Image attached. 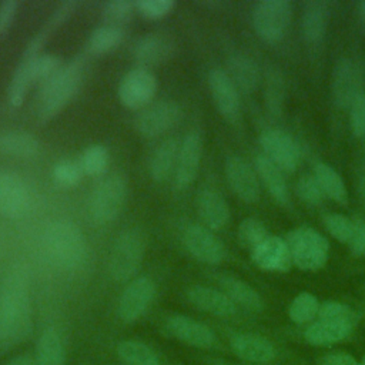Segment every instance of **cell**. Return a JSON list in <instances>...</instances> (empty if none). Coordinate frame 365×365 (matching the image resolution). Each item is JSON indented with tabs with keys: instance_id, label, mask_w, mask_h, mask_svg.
<instances>
[{
	"instance_id": "1",
	"label": "cell",
	"mask_w": 365,
	"mask_h": 365,
	"mask_svg": "<svg viewBox=\"0 0 365 365\" xmlns=\"http://www.w3.org/2000/svg\"><path fill=\"white\" fill-rule=\"evenodd\" d=\"M33 331L27 272L16 267L0 289V355L26 341Z\"/></svg>"
},
{
	"instance_id": "2",
	"label": "cell",
	"mask_w": 365,
	"mask_h": 365,
	"mask_svg": "<svg viewBox=\"0 0 365 365\" xmlns=\"http://www.w3.org/2000/svg\"><path fill=\"white\" fill-rule=\"evenodd\" d=\"M84 58L76 57L64 63L41 84L37 117L40 123L54 118L77 94L83 84Z\"/></svg>"
},
{
	"instance_id": "3",
	"label": "cell",
	"mask_w": 365,
	"mask_h": 365,
	"mask_svg": "<svg viewBox=\"0 0 365 365\" xmlns=\"http://www.w3.org/2000/svg\"><path fill=\"white\" fill-rule=\"evenodd\" d=\"M43 247L61 268L76 269L87 257V241L77 224L70 220H54L48 222L41 235Z\"/></svg>"
},
{
	"instance_id": "4",
	"label": "cell",
	"mask_w": 365,
	"mask_h": 365,
	"mask_svg": "<svg viewBox=\"0 0 365 365\" xmlns=\"http://www.w3.org/2000/svg\"><path fill=\"white\" fill-rule=\"evenodd\" d=\"M285 241L289 248L292 265L302 271H318L329 258L328 240L312 227H297L291 230Z\"/></svg>"
},
{
	"instance_id": "5",
	"label": "cell",
	"mask_w": 365,
	"mask_h": 365,
	"mask_svg": "<svg viewBox=\"0 0 365 365\" xmlns=\"http://www.w3.org/2000/svg\"><path fill=\"white\" fill-rule=\"evenodd\" d=\"M144 251L145 240L138 228L121 231L113 244L108 258V269L113 279L125 282L135 278L144 259Z\"/></svg>"
},
{
	"instance_id": "6",
	"label": "cell",
	"mask_w": 365,
	"mask_h": 365,
	"mask_svg": "<svg viewBox=\"0 0 365 365\" xmlns=\"http://www.w3.org/2000/svg\"><path fill=\"white\" fill-rule=\"evenodd\" d=\"M292 19V4L288 0H261L251 13V23L259 40L268 44L281 41Z\"/></svg>"
},
{
	"instance_id": "7",
	"label": "cell",
	"mask_w": 365,
	"mask_h": 365,
	"mask_svg": "<svg viewBox=\"0 0 365 365\" xmlns=\"http://www.w3.org/2000/svg\"><path fill=\"white\" fill-rule=\"evenodd\" d=\"M127 200V181L120 174L106 177L91 192L88 210L94 222L107 224L114 221Z\"/></svg>"
},
{
	"instance_id": "8",
	"label": "cell",
	"mask_w": 365,
	"mask_h": 365,
	"mask_svg": "<svg viewBox=\"0 0 365 365\" xmlns=\"http://www.w3.org/2000/svg\"><path fill=\"white\" fill-rule=\"evenodd\" d=\"M182 117V110L177 101L161 100L145 106L137 114L134 127L145 138H154L174 128Z\"/></svg>"
},
{
	"instance_id": "9",
	"label": "cell",
	"mask_w": 365,
	"mask_h": 365,
	"mask_svg": "<svg viewBox=\"0 0 365 365\" xmlns=\"http://www.w3.org/2000/svg\"><path fill=\"white\" fill-rule=\"evenodd\" d=\"M157 91V77L155 74L143 67L131 68L124 74L118 84L117 96L120 103L130 108H144L154 98Z\"/></svg>"
},
{
	"instance_id": "10",
	"label": "cell",
	"mask_w": 365,
	"mask_h": 365,
	"mask_svg": "<svg viewBox=\"0 0 365 365\" xmlns=\"http://www.w3.org/2000/svg\"><path fill=\"white\" fill-rule=\"evenodd\" d=\"M259 145L262 153L284 173H294L298 168L301 153L299 147L284 130L267 128L259 134Z\"/></svg>"
},
{
	"instance_id": "11",
	"label": "cell",
	"mask_w": 365,
	"mask_h": 365,
	"mask_svg": "<svg viewBox=\"0 0 365 365\" xmlns=\"http://www.w3.org/2000/svg\"><path fill=\"white\" fill-rule=\"evenodd\" d=\"M155 297V282L147 277L140 275L128 281L118 299V317L130 324L141 318Z\"/></svg>"
},
{
	"instance_id": "12",
	"label": "cell",
	"mask_w": 365,
	"mask_h": 365,
	"mask_svg": "<svg viewBox=\"0 0 365 365\" xmlns=\"http://www.w3.org/2000/svg\"><path fill=\"white\" fill-rule=\"evenodd\" d=\"M204 141L197 130L188 131L180 143L177 164L174 170V185L177 190L188 188L198 175L202 158Z\"/></svg>"
},
{
	"instance_id": "13",
	"label": "cell",
	"mask_w": 365,
	"mask_h": 365,
	"mask_svg": "<svg viewBox=\"0 0 365 365\" xmlns=\"http://www.w3.org/2000/svg\"><path fill=\"white\" fill-rule=\"evenodd\" d=\"M225 178L232 192L244 202H257L261 197V182L255 173L242 157L230 155L224 165Z\"/></svg>"
},
{
	"instance_id": "14",
	"label": "cell",
	"mask_w": 365,
	"mask_h": 365,
	"mask_svg": "<svg viewBox=\"0 0 365 365\" xmlns=\"http://www.w3.org/2000/svg\"><path fill=\"white\" fill-rule=\"evenodd\" d=\"M182 244L185 250L197 261L217 265L225 258V248L222 242L204 225L191 224L182 232Z\"/></svg>"
},
{
	"instance_id": "15",
	"label": "cell",
	"mask_w": 365,
	"mask_h": 365,
	"mask_svg": "<svg viewBox=\"0 0 365 365\" xmlns=\"http://www.w3.org/2000/svg\"><path fill=\"white\" fill-rule=\"evenodd\" d=\"M361 91V71L356 63L349 57H341L335 63L331 76V94L335 106L349 108Z\"/></svg>"
},
{
	"instance_id": "16",
	"label": "cell",
	"mask_w": 365,
	"mask_h": 365,
	"mask_svg": "<svg viewBox=\"0 0 365 365\" xmlns=\"http://www.w3.org/2000/svg\"><path fill=\"white\" fill-rule=\"evenodd\" d=\"M208 87L214 106L221 117L230 123H235L241 111L240 91L225 70L218 67L211 68L208 73Z\"/></svg>"
},
{
	"instance_id": "17",
	"label": "cell",
	"mask_w": 365,
	"mask_h": 365,
	"mask_svg": "<svg viewBox=\"0 0 365 365\" xmlns=\"http://www.w3.org/2000/svg\"><path fill=\"white\" fill-rule=\"evenodd\" d=\"M165 329L173 338L190 346L210 349L217 344V336L210 327L182 314L168 317L165 321Z\"/></svg>"
},
{
	"instance_id": "18",
	"label": "cell",
	"mask_w": 365,
	"mask_h": 365,
	"mask_svg": "<svg viewBox=\"0 0 365 365\" xmlns=\"http://www.w3.org/2000/svg\"><path fill=\"white\" fill-rule=\"evenodd\" d=\"M30 208V192L26 182L13 173H0V215L23 218Z\"/></svg>"
},
{
	"instance_id": "19",
	"label": "cell",
	"mask_w": 365,
	"mask_h": 365,
	"mask_svg": "<svg viewBox=\"0 0 365 365\" xmlns=\"http://www.w3.org/2000/svg\"><path fill=\"white\" fill-rule=\"evenodd\" d=\"M230 346L240 359L257 365L269 364L278 355L275 345L268 338L252 332H238L232 335Z\"/></svg>"
},
{
	"instance_id": "20",
	"label": "cell",
	"mask_w": 365,
	"mask_h": 365,
	"mask_svg": "<svg viewBox=\"0 0 365 365\" xmlns=\"http://www.w3.org/2000/svg\"><path fill=\"white\" fill-rule=\"evenodd\" d=\"M251 259L259 269L271 272H284L292 265L288 244L278 235H268L255 247L251 251Z\"/></svg>"
},
{
	"instance_id": "21",
	"label": "cell",
	"mask_w": 365,
	"mask_h": 365,
	"mask_svg": "<svg viewBox=\"0 0 365 365\" xmlns=\"http://www.w3.org/2000/svg\"><path fill=\"white\" fill-rule=\"evenodd\" d=\"M173 53L174 43L168 37L158 33H150L140 37L133 47V56L138 67L148 70L167 61Z\"/></svg>"
},
{
	"instance_id": "22",
	"label": "cell",
	"mask_w": 365,
	"mask_h": 365,
	"mask_svg": "<svg viewBox=\"0 0 365 365\" xmlns=\"http://www.w3.org/2000/svg\"><path fill=\"white\" fill-rule=\"evenodd\" d=\"M198 215L208 230H221L230 221V205L215 188H202L197 195Z\"/></svg>"
},
{
	"instance_id": "23",
	"label": "cell",
	"mask_w": 365,
	"mask_h": 365,
	"mask_svg": "<svg viewBox=\"0 0 365 365\" xmlns=\"http://www.w3.org/2000/svg\"><path fill=\"white\" fill-rule=\"evenodd\" d=\"M187 299L197 309L214 317L228 318L237 314V305L220 289L194 285L187 291Z\"/></svg>"
},
{
	"instance_id": "24",
	"label": "cell",
	"mask_w": 365,
	"mask_h": 365,
	"mask_svg": "<svg viewBox=\"0 0 365 365\" xmlns=\"http://www.w3.org/2000/svg\"><path fill=\"white\" fill-rule=\"evenodd\" d=\"M329 20L328 4L322 0L305 1L301 13V33L307 44L318 46L327 34Z\"/></svg>"
},
{
	"instance_id": "25",
	"label": "cell",
	"mask_w": 365,
	"mask_h": 365,
	"mask_svg": "<svg viewBox=\"0 0 365 365\" xmlns=\"http://www.w3.org/2000/svg\"><path fill=\"white\" fill-rule=\"evenodd\" d=\"M225 73L235 84L240 93L251 94L261 83V71L258 64L244 53H232L227 58Z\"/></svg>"
},
{
	"instance_id": "26",
	"label": "cell",
	"mask_w": 365,
	"mask_h": 365,
	"mask_svg": "<svg viewBox=\"0 0 365 365\" xmlns=\"http://www.w3.org/2000/svg\"><path fill=\"white\" fill-rule=\"evenodd\" d=\"M78 1L77 0H67L60 3L53 13L50 14V17L46 20L44 26L30 38V41L26 44L24 51L21 54L23 58H34L38 54H41V48L44 47V44L47 43L48 37L76 11V9L78 7Z\"/></svg>"
},
{
	"instance_id": "27",
	"label": "cell",
	"mask_w": 365,
	"mask_h": 365,
	"mask_svg": "<svg viewBox=\"0 0 365 365\" xmlns=\"http://www.w3.org/2000/svg\"><path fill=\"white\" fill-rule=\"evenodd\" d=\"M352 328L354 321L317 319L304 331V339L314 346H328L348 338Z\"/></svg>"
},
{
	"instance_id": "28",
	"label": "cell",
	"mask_w": 365,
	"mask_h": 365,
	"mask_svg": "<svg viewBox=\"0 0 365 365\" xmlns=\"http://www.w3.org/2000/svg\"><path fill=\"white\" fill-rule=\"evenodd\" d=\"M221 291L237 305L247 311L261 312L264 309V301L261 295L244 279L234 275L222 274L218 277Z\"/></svg>"
},
{
	"instance_id": "29",
	"label": "cell",
	"mask_w": 365,
	"mask_h": 365,
	"mask_svg": "<svg viewBox=\"0 0 365 365\" xmlns=\"http://www.w3.org/2000/svg\"><path fill=\"white\" fill-rule=\"evenodd\" d=\"M255 173L259 182L267 188L268 194L281 205L289 204V191L285 181L284 171H281L274 163H271L264 154H258L254 161Z\"/></svg>"
},
{
	"instance_id": "30",
	"label": "cell",
	"mask_w": 365,
	"mask_h": 365,
	"mask_svg": "<svg viewBox=\"0 0 365 365\" xmlns=\"http://www.w3.org/2000/svg\"><path fill=\"white\" fill-rule=\"evenodd\" d=\"M180 143L175 138H165L153 151L148 161V173L153 181L163 182L174 174Z\"/></svg>"
},
{
	"instance_id": "31",
	"label": "cell",
	"mask_w": 365,
	"mask_h": 365,
	"mask_svg": "<svg viewBox=\"0 0 365 365\" xmlns=\"http://www.w3.org/2000/svg\"><path fill=\"white\" fill-rule=\"evenodd\" d=\"M315 180L318 181L325 198H331L332 201L346 205L349 201L348 188L345 185L344 178L339 175V173L331 167L327 163H317L314 165V174Z\"/></svg>"
},
{
	"instance_id": "32",
	"label": "cell",
	"mask_w": 365,
	"mask_h": 365,
	"mask_svg": "<svg viewBox=\"0 0 365 365\" xmlns=\"http://www.w3.org/2000/svg\"><path fill=\"white\" fill-rule=\"evenodd\" d=\"M40 151L38 140L26 131H6L0 134V153L17 157L31 158Z\"/></svg>"
},
{
	"instance_id": "33",
	"label": "cell",
	"mask_w": 365,
	"mask_h": 365,
	"mask_svg": "<svg viewBox=\"0 0 365 365\" xmlns=\"http://www.w3.org/2000/svg\"><path fill=\"white\" fill-rule=\"evenodd\" d=\"M66 352L60 334L47 328L36 342V365H64Z\"/></svg>"
},
{
	"instance_id": "34",
	"label": "cell",
	"mask_w": 365,
	"mask_h": 365,
	"mask_svg": "<svg viewBox=\"0 0 365 365\" xmlns=\"http://www.w3.org/2000/svg\"><path fill=\"white\" fill-rule=\"evenodd\" d=\"M285 78L278 68H269L265 76L264 101L268 113L274 117H279L285 104Z\"/></svg>"
},
{
	"instance_id": "35",
	"label": "cell",
	"mask_w": 365,
	"mask_h": 365,
	"mask_svg": "<svg viewBox=\"0 0 365 365\" xmlns=\"http://www.w3.org/2000/svg\"><path fill=\"white\" fill-rule=\"evenodd\" d=\"M125 37V31L121 27L103 24L96 27L88 37L87 47L93 54H106L117 48Z\"/></svg>"
},
{
	"instance_id": "36",
	"label": "cell",
	"mask_w": 365,
	"mask_h": 365,
	"mask_svg": "<svg viewBox=\"0 0 365 365\" xmlns=\"http://www.w3.org/2000/svg\"><path fill=\"white\" fill-rule=\"evenodd\" d=\"M117 354L127 365H160L157 354L144 342L124 339L117 345Z\"/></svg>"
},
{
	"instance_id": "37",
	"label": "cell",
	"mask_w": 365,
	"mask_h": 365,
	"mask_svg": "<svg viewBox=\"0 0 365 365\" xmlns=\"http://www.w3.org/2000/svg\"><path fill=\"white\" fill-rule=\"evenodd\" d=\"M319 311V301L311 292H299L288 308L289 319L295 324H309L317 319Z\"/></svg>"
},
{
	"instance_id": "38",
	"label": "cell",
	"mask_w": 365,
	"mask_h": 365,
	"mask_svg": "<svg viewBox=\"0 0 365 365\" xmlns=\"http://www.w3.org/2000/svg\"><path fill=\"white\" fill-rule=\"evenodd\" d=\"M31 84H33V81L30 77L27 61L20 60V63L17 64V67L11 76V80H10V84L7 88L9 104L16 108L20 107L24 103V98H26L27 91Z\"/></svg>"
},
{
	"instance_id": "39",
	"label": "cell",
	"mask_w": 365,
	"mask_h": 365,
	"mask_svg": "<svg viewBox=\"0 0 365 365\" xmlns=\"http://www.w3.org/2000/svg\"><path fill=\"white\" fill-rule=\"evenodd\" d=\"M21 60L27 61L30 77L33 83L41 81V84L48 80L61 66L63 61L58 56L50 54V53H41L34 58H23Z\"/></svg>"
},
{
	"instance_id": "40",
	"label": "cell",
	"mask_w": 365,
	"mask_h": 365,
	"mask_svg": "<svg viewBox=\"0 0 365 365\" xmlns=\"http://www.w3.org/2000/svg\"><path fill=\"white\" fill-rule=\"evenodd\" d=\"M108 151L101 144H91L87 148H84L78 164L86 175L94 177L100 175L106 171L108 165Z\"/></svg>"
},
{
	"instance_id": "41",
	"label": "cell",
	"mask_w": 365,
	"mask_h": 365,
	"mask_svg": "<svg viewBox=\"0 0 365 365\" xmlns=\"http://www.w3.org/2000/svg\"><path fill=\"white\" fill-rule=\"evenodd\" d=\"M268 235L269 234L267 227L258 218L247 217L238 224V230H237L238 241L242 247L248 248L250 251L258 247Z\"/></svg>"
},
{
	"instance_id": "42",
	"label": "cell",
	"mask_w": 365,
	"mask_h": 365,
	"mask_svg": "<svg viewBox=\"0 0 365 365\" xmlns=\"http://www.w3.org/2000/svg\"><path fill=\"white\" fill-rule=\"evenodd\" d=\"M135 11V3L130 0H111L103 4L101 17L104 24L121 27L127 24Z\"/></svg>"
},
{
	"instance_id": "43",
	"label": "cell",
	"mask_w": 365,
	"mask_h": 365,
	"mask_svg": "<svg viewBox=\"0 0 365 365\" xmlns=\"http://www.w3.org/2000/svg\"><path fill=\"white\" fill-rule=\"evenodd\" d=\"M324 227L327 231L339 242L349 244L354 231H355V221L341 212H328L322 218Z\"/></svg>"
},
{
	"instance_id": "44",
	"label": "cell",
	"mask_w": 365,
	"mask_h": 365,
	"mask_svg": "<svg viewBox=\"0 0 365 365\" xmlns=\"http://www.w3.org/2000/svg\"><path fill=\"white\" fill-rule=\"evenodd\" d=\"M51 174L57 184L63 187H74L80 182L84 173L78 163L71 160H60L54 164Z\"/></svg>"
},
{
	"instance_id": "45",
	"label": "cell",
	"mask_w": 365,
	"mask_h": 365,
	"mask_svg": "<svg viewBox=\"0 0 365 365\" xmlns=\"http://www.w3.org/2000/svg\"><path fill=\"white\" fill-rule=\"evenodd\" d=\"M295 191L299 200L308 205H319L325 200V195L314 175H301L297 181Z\"/></svg>"
},
{
	"instance_id": "46",
	"label": "cell",
	"mask_w": 365,
	"mask_h": 365,
	"mask_svg": "<svg viewBox=\"0 0 365 365\" xmlns=\"http://www.w3.org/2000/svg\"><path fill=\"white\" fill-rule=\"evenodd\" d=\"M349 128L354 137H365V91L362 90L349 106Z\"/></svg>"
},
{
	"instance_id": "47",
	"label": "cell",
	"mask_w": 365,
	"mask_h": 365,
	"mask_svg": "<svg viewBox=\"0 0 365 365\" xmlns=\"http://www.w3.org/2000/svg\"><path fill=\"white\" fill-rule=\"evenodd\" d=\"M173 7V0H140L135 3V10L150 20H157L167 16Z\"/></svg>"
},
{
	"instance_id": "48",
	"label": "cell",
	"mask_w": 365,
	"mask_h": 365,
	"mask_svg": "<svg viewBox=\"0 0 365 365\" xmlns=\"http://www.w3.org/2000/svg\"><path fill=\"white\" fill-rule=\"evenodd\" d=\"M352 309L338 301H325L319 304V311L317 319H339V321H354Z\"/></svg>"
},
{
	"instance_id": "49",
	"label": "cell",
	"mask_w": 365,
	"mask_h": 365,
	"mask_svg": "<svg viewBox=\"0 0 365 365\" xmlns=\"http://www.w3.org/2000/svg\"><path fill=\"white\" fill-rule=\"evenodd\" d=\"M20 3L16 0H4L0 3V38L7 34L10 30L17 11H19Z\"/></svg>"
},
{
	"instance_id": "50",
	"label": "cell",
	"mask_w": 365,
	"mask_h": 365,
	"mask_svg": "<svg viewBox=\"0 0 365 365\" xmlns=\"http://www.w3.org/2000/svg\"><path fill=\"white\" fill-rule=\"evenodd\" d=\"M348 245L354 255L365 257V221H355V231Z\"/></svg>"
},
{
	"instance_id": "51",
	"label": "cell",
	"mask_w": 365,
	"mask_h": 365,
	"mask_svg": "<svg viewBox=\"0 0 365 365\" xmlns=\"http://www.w3.org/2000/svg\"><path fill=\"white\" fill-rule=\"evenodd\" d=\"M318 365H359V361H356L348 352L335 351L322 355L318 361Z\"/></svg>"
},
{
	"instance_id": "52",
	"label": "cell",
	"mask_w": 365,
	"mask_h": 365,
	"mask_svg": "<svg viewBox=\"0 0 365 365\" xmlns=\"http://www.w3.org/2000/svg\"><path fill=\"white\" fill-rule=\"evenodd\" d=\"M4 365H36V361L29 355H17L11 358L9 362H6Z\"/></svg>"
},
{
	"instance_id": "53",
	"label": "cell",
	"mask_w": 365,
	"mask_h": 365,
	"mask_svg": "<svg viewBox=\"0 0 365 365\" xmlns=\"http://www.w3.org/2000/svg\"><path fill=\"white\" fill-rule=\"evenodd\" d=\"M358 194H359L362 204L365 205V174L361 175L358 180Z\"/></svg>"
},
{
	"instance_id": "54",
	"label": "cell",
	"mask_w": 365,
	"mask_h": 365,
	"mask_svg": "<svg viewBox=\"0 0 365 365\" xmlns=\"http://www.w3.org/2000/svg\"><path fill=\"white\" fill-rule=\"evenodd\" d=\"M356 10H358L359 21H361V24H362V26H364V29H365V0H362V1H359V3H358Z\"/></svg>"
},
{
	"instance_id": "55",
	"label": "cell",
	"mask_w": 365,
	"mask_h": 365,
	"mask_svg": "<svg viewBox=\"0 0 365 365\" xmlns=\"http://www.w3.org/2000/svg\"><path fill=\"white\" fill-rule=\"evenodd\" d=\"M208 365H231V364H227V362L220 361V359H214V361H210Z\"/></svg>"
},
{
	"instance_id": "56",
	"label": "cell",
	"mask_w": 365,
	"mask_h": 365,
	"mask_svg": "<svg viewBox=\"0 0 365 365\" xmlns=\"http://www.w3.org/2000/svg\"><path fill=\"white\" fill-rule=\"evenodd\" d=\"M359 365H365V355L361 358V361H359Z\"/></svg>"
},
{
	"instance_id": "57",
	"label": "cell",
	"mask_w": 365,
	"mask_h": 365,
	"mask_svg": "<svg viewBox=\"0 0 365 365\" xmlns=\"http://www.w3.org/2000/svg\"><path fill=\"white\" fill-rule=\"evenodd\" d=\"M265 365H268V364H265Z\"/></svg>"
}]
</instances>
